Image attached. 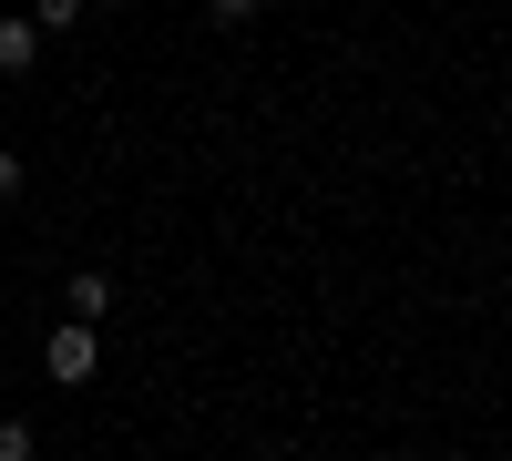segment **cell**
Wrapping results in <instances>:
<instances>
[{"mask_svg":"<svg viewBox=\"0 0 512 461\" xmlns=\"http://www.w3.org/2000/svg\"><path fill=\"white\" fill-rule=\"evenodd\" d=\"M41 369H52L62 390H93V369H103V339H93V318H62L52 339H41Z\"/></svg>","mask_w":512,"mask_h":461,"instance_id":"obj_1","label":"cell"},{"mask_svg":"<svg viewBox=\"0 0 512 461\" xmlns=\"http://www.w3.org/2000/svg\"><path fill=\"white\" fill-rule=\"evenodd\" d=\"M62 308L103 328V308H113V277H103V267H72V287H62Z\"/></svg>","mask_w":512,"mask_h":461,"instance_id":"obj_2","label":"cell"},{"mask_svg":"<svg viewBox=\"0 0 512 461\" xmlns=\"http://www.w3.org/2000/svg\"><path fill=\"white\" fill-rule=\"evenodd\" d=\"M31 62H41V21L11 11V21H0V72H31Z\"/></svg>","mask_w":512,"mask_h":461,"instance_id":"obj_3","label":"cell"},{"mask_svg":"<svg viewBox=\"0 0 512 461\" xmlns=\"http://www.w3.org/2000/svg\"><path fill=\"white\" fill-rule=\"evenodd\" d=\"M31 451H41V431H31V421H0V461H31Z\"/></svg>","mask_w":512,"mask_h":461,"instance_id":"obj_4","label":"cell"},{"mask_svg":"<svg viewBox=\"0 0 512 461\" xmlns=\"http://www.w3.org/2000/svg\"><path fill=\"white\" fill-rule=\"evenodd\" d=\"M205 11H216V31H246L256 11H267V0H205Z\"/></svg>","mask_w":512,"mask_h":461,"instance_id":"obj_5","label":"cell"},{"mask_svg":"<svg viewBox=\"0 0 512 461\" xmlns=\"http://www.w3.org/2000/svg\"><path fill=\"white\" fill-rule=\"evenodd\" d=\"M31 21H41V31H72V21H82V0H31Z\"/></svg>","mask_w":512,"mask_h":461,"instance_id":"obj_6","label":"cell"},{"mask_svg":"<svg viewBox=\"0 0 512 461\" xmlns=\"http://www.w3.org/2000/svg\"><path fill=\"white\" fill-rule=\"evenodd\" d=\"M11 195H21V154L0 144V205H11Z\"/></svg>","mask_w":512,"mask_h":461,"instance_id":"obj_7","label":"cell"}]
</instances>
